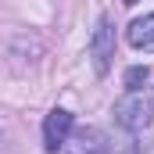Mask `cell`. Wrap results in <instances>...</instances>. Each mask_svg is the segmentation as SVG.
<instances>
[{"label":"cell","instance_id":"obj_4","mask_svg":"<svg viewBox=\"0 0 154 154\" xmlns=\"http://www.w3.org/2000/svg\"><path fill=\"white\" fill-rule=\"evenodd\" d=\"M65 154H111V151H108V140L100 129H79Z\"/></svg>","mask_w":154,"mask_h":154},{"label":"cell","instance_id":"obj_3","mask_svg":"<svg viewBox=\"0 0 154 154\" xmlns=\"http://www.w3.org/2000/svg\"><path fill=\"white\" fill-rule=\"evenodd\" d=\"M72 129H75V118H72V111H65V108H54L50 115L43 118V151H47V154H54L61 143H68Z\"/></svg>","mask_w":154,"mask_h":154},{"label":"cell","instance_id":"obj_7","mask_svg":"<svg viewBox=\"0 0 154 154\" xmlns=\"http://www.w3.org/2000/svg\"><path fill=\"white\" fill-rule=\"evenodd\" d=\"M122 4H125V7H133V4H140V0H122Z\"/></svg>","mask_w":154,"mask_h":154},{"label":"cell","instance_id":"obj_2","mask_svg":"<svg viewBox=\"0 0 154 154\" xmlns=\"http://www.w3.org/2000/svg\"><path fill=\"white\" fill-rule=\"evenodd\" d=\"M90 61H93V72L97 75H108L111 72V61H115V29H111V18L108 14L97 18V29L90 36Z\"/></svg>","mask_w":154,"mask_h":154},{"label":"cell","instance_id":"obj_1","mask_svg":"<svg viewBox=\"0 0 154 154\" xmlns=\"http://www.w3.org/2000/svg\"><path fill=\"white\" fill-rule=\"evenodd\" d=\"M154 118V100L147 97V90H129L125 97L115 100V122L129 133H143Z\"/></svg>","mask_w":154,"mask_h":154},{"label":"cell","instance_id":"obj_6","mask_svg":"<svg viewBox=\"0 0 154 154\" xmlns=\"http://www.w3.org/2000/svg\"><path fill=\"white\" fill-rule=\"evenodd\" d=\"M147 79H151V68H147V65H133V68L125 72V90H143Z\"/></svg>","mask_w":154,"mask_h":154},{"label":"cell","instance_id":"obj_5","mask_svg":"<svg viewBox=\"0 0 154 154\" xmlns=\"http://www.w3.org/2000/svg\"><path fill=\"white\" fill-rule=\"evenodd\" d=\"M125 36H129V43L136 50H154V14H143V18L129 22Z\"/></svg>","mask_w":154,"mask_h":154}]
</instances>
